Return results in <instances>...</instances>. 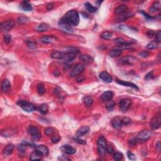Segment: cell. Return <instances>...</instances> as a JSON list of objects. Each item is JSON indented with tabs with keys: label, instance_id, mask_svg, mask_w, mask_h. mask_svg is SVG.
Returning <instances> with one entry per match:
<instances>
[{
	"label": "cell",
	"instance_id": "47",
	"mask_svg": "<svg viewBox=\"0 0 161 161\" xmlns=\"http://www.w3.org/2000/svg\"><path fill=\"white\" fill-rule=\"evenodd\" d=\"M138 55L143 58H147L150 55V53L148 52V51L144 50L142 51V52H139V53H138Z\"/></svg>",
	"mask_w": 161,
	"mask_h": 161
},
{
	"label": "cell",
	"instance_id": "63",
	"mask_svg": "<svg viewBox=\"0 0 161 161\" xmlns=\"http://www.w3.org/2000/svg\"><path fill=\"white\" fill-rule=\"evenodd\" d=\"M59 74H60L59 72L57 70H55V71H54V76H55L57 77V76H59Z\"/></svg>",
	"mask_w": 161,
	"mask_h": 161
},
{
	"label": "cell",
	"instance_id": "57",
	"mask_svg": "<svg viewBox=\"0 0 161 161\" xmlns=\"http://www.w3.org/2000/svg\"><path fill=\"white\" fill-rule=\"evenodd\" d=\"M140 12L141 13H142V14H143L144 15V16H145V17L146 18H147L148 20H153V19H154L155 18L154 17H153V16H150V15H149L148 14H147V13H145V12H144V11H140Z\"/></svg>",
	"mask_w": 161,
	"mask_h": 161
},
{
	"label": "cell",
	"instance_id": "10",
	"mask_svg": "<svg viewBox=\"0 0 161 161\" xmlns=\"http://www.w3.org/2000/svg\"><path fill=\"white\" fill-rule=\"evenodd\" d=\"M61 150L66 154L69 155H73L76 152V149L74 147H72V146L69 145H64L61 147Z\"/></svg>",
	"mask_w": 161,
	"mask_h": 161
},
{
	"label": "cell",
	"instance_id": "37",
	"mask_svg": "<svg viewBox=\"0 0 161 161\" xmlns=\"http://www.w3.org/2000/svg\"><path fill=\"white\" fill-rule=\"evenodd\" d=\"M48 111H49V106L47 104H42L39 107V111L43 115L46 114Z\"/></svg>",
	"mask_w": 161,
	"mask_h": 161
},
{
	"label": "cell",
	"instance_id": "15",
	"mask_svg": "<svg viewBox=\"0 0 161 161\" xmlns=\"http://www.w3.org/2000/svg\"><path fill=\"white\" fill-rule=\"evenodd\" d=\"M35 150H38L40 152L43 156H47L49 154V149L47 146L44 145H35Z\"/></svg>",
	"mask_w": 161,
	"mask_h": 161
},
{
	"label": "cell",
	"instance_id": "9",
	"mask_svg": "<svg viewBox=\"0 0 161 161\" xmlns=\"http://www.w3.org/2000/svg\"><path fill=\"white\" fill-rule=\"evenodd\" d=\"M132 104V101L130 99H124L121 100L120 103V110L123 112H126L130 108Z\"/></svg>",
	"mask_w": 161,
	"mask_h": 161
},
{
	"label": "cell",
	"instance_id": "25",
	"mask_svg": "<svg viewBox=\"0 0 161 161\" xmlns=\"http://www.w3.org/2000/svg\"><path fill=\"white\" fill-rule=\"evenodd\" d=\"M49 28H50V27L47 23H42L37 26V28H36V30L39 31V32H43V31H47L49 29Z\"/></svg>",
	"mask_w": 161,
	"mask_h": 161
},
{
	"label": "cell",
	"instance_id": "24",
	"mask_svg": "<svg viewBox=\"0 0 161 161\" xmlns=\"http://www.w3.org/2000/svg\"><path fill=\"white\" fill-rule=\"evenodd\" d=\"M55 40V38L52 35H46L44 37H42L40 40L43 43H50L53 42Z\"/></svg>",
	"mask_w": 161,
	"mask_h": 161
},
{
	"label": "cell",
	"instance_id": "62",
	"mask_svg": "<svg viewBox=\"0 0 161 161\" xmlns=\"http://www.w3.org/2000/svg\"><path fill=\"white\" fill-rule=\"evenodd\" d=\"M160 147H161L160 142V141H159V142L156 144V149H157L158 151H159V150H160Z\"/></svg>",
	"mask_w": 161,
	"mask_h": 161
},
{
	"label": "cell",
	"instance_id": "61",
	"mask_svg": "<svg viewBox=\"0 0 161 161\" xmlns=\"http://www.w3.org/2000/svg\"><path fill=\"white\" fill-rule=\"evenodd\" d=\"M54 94H55V95H58V94H59L60 93H61L60 89L59 88H56L55 89H54Z\"/></svg>",
	"mask_w": 161,
	"mask_h": 161
},
{
	"label": "cell",
	"instance_id": "44",
	"mask_svg": "<svg viewBox=\"0 0 161 161\" xmlns=\"http://www.w3.org/2000/svg\"><path fill=\"white\" fill-rule=\"evenodd\" d=\"M123 157V155L122 153L119 152H117L113 154V159L116 161H118L121 160Z\"/></svg>",
	"mask_w": 161,
	"mask_h": 161
},
{
	"label": "cell",
	"instance_id": "6",
	"mask_svg": "<svg viewBox=\"0 0 161 161\" xmlns=\"http://www.w3.org/2000/svg\"><path fill=\"white\" fill-rule=\"evenodd\" d=\"M161 125V117L160 114L155 116L150 121V127L152 130H157L160 127Z\"/></svg>",
	"mask_w": 161,
	"mask_h": 161
},
{
	"label": "cell",
	"instance_id": "60",
	"mask_svg": "<svg viewBox=\"0 0 161 161\" xmlns=\"http://www.w3.org/2000/svg\"><path fill=\"white\" fill-rule=\"evenodd\" d=\"M85 78L83 76H79V78H77V82H82V81H85Z\"/></svg>",
	"mask_w": 161,
	"mask_h": 161
},
{
	"label": "cell",
	"instance_id": "8",
	"mask_svg": "<svg viewBox=\"0 0 161 161\" xmlns=\"http://www.w3.org/2000/svg\"><path fill=\"white\" fill-rule=\"evenodd\" d=\"M85 66L83 64H78L73 67L70 73V77H76L85 70Z\"/></svg>",
	"mask_w": 161,
	"mask_h": 161
},
{
	"label": "cell",
	"instance_id": "58",
	"mask_svg": "<svg viewBox=\"0 0 161 161\" xmlns=\"http://www.w3.org/2000/svg\"><path fill=\"white\" fill-rule=\"evenodd\" d=\"M54 4L53 3H50L47 4V10H49V11H50V10H52V9L54 8Z\"/></svg>",
	"mask_w": 161,
	"mask_h": 161
},
{
	"label": "cell",
	"instance_id": "12",
	"mask_svg": "<svg viewBox=\"0 0 161 161\" xmlns=\"http://www.w3.org/2000/svg\"><path fill=\"white\" fill-rule=\"evenodd\" d=\"M89 132V127L88 126H82L78 129L76 133V137H81L86 135Z\"/></svg>",
	"mask_w": 161,
	"mask_h": 161
},
{
	"label": "cell",
	"instance_id": "1",
	"mask_svg": "<svg viewBox=\"0 0 161 161\" xmlns=\"http://www.w3.org/2000/svg\"><path fill=\"white\" fill-rule=\"evenodd\" d=\"M60 20L70 25V27H76L79 23V13L74 10H70L67 11Z\"/></svg>",
	"mask_w": 161,
	"mask_h": 161
},
{
	"label": "cell",
	"instance_id": "56",
	"mask_svg": "<svg viewBox=\"0 0 161 161\" xmlns=\"http://www.w3.org/2000/svg\"><path fill=\"white\" fill-rule=\"evenodd\" d=\"M106 150L108 153H110V154H112V153H113V152H114L113 148V147H111V145L106 147Z\"/></svg>",
	"mask_w": 161,
	"mask_h": 161
},
{
	"label": "cell",
	"instance_id": "18",
	"mask_svg": "<svg viewBox=\"0 0 161 161\" xmlns=\"http://www.w3.org/2000/svg\"><path fill=\"white\" fill-rule=\"evenodd\" d=\"M15 133V130L12 128H6L3 129V130H1V134L3 137H11L12 135H13Z\"/></svg>",
	"mask_w": 161,
	"mask_h": 161
},
{
	"label": "cell",
	"instance_id": "28",
	"mask_svg": "<svg viewBox=\"0 0 161 161\" xmlns=\"http://www.w3.org/2000/svg\"><path fill=\"white\" fill-rule=\"evenodd\" d=\"M66 53L67 54H74V55H77V54L80 53V51L76 47H66Z\"/></svg>",
	"mask_w": 161,
	"mask_h": 161
},
{
	"label": "cell",
	"instance_id": "26",
	"mask_svg": "<svg viewBox=\"0 0 161 161\" xmlns=\"http://www.w3.org/2000/svg\"><path fill=\"white\" fill-rule=\"evenodd\" d=\"M59 24L60 27H61L62 29L64 30H65L66 31H68V32H73V28H72V27H70V25H67V24L64 23V22H62V21L60 20Z\"/></svg>",
	"mask_w": 161,
	"mask_h": 161
},
{
	"label": "cell",
	"instance_id": "54",
	"mask_svg": "<svg viewBox=\"0 0 161 161\" xmlns=\"http://www.w3.org/2000/svg\"><path fill=\"white\" fill-rule=\"evenodd\" d=\"M153 78V72H150V73L147 74L145 76V79L146 81H149L150 79H152Z\"/></svg>",
	"mask_w": 161,
	"mask_h": 161
},
{
	"label": "cell",
	"instance_id": "13",
	"mask_svg": "<svg viewBox=\"0 0 161 161\" xmlns=\"http://www.w3.org/2000/svg\"><path fill=\"white\" fill-rule=\"evenodd\" d=\"M100 78L104 82H108V83H110L113 81V78L111 75L106 71H103L100 73Z\"/></svg>",
	"mask_w": 161,
	"mask_h": 161
},
{
	"label": "cell",
	"instance_id": "29",
	"mask_svg": "<svg viewBox=\"0 0 161 161\" xmlns=\"http://www.w3.org/2000/svg\"><path fill=\"white\" fill-rule=\"evenodd\" d=\"M84 101V103H85V106H86V107H91V106L93 105V99L91 97V96H85V98H84L83 99Z\"/></svg>",
	"mask_w": 161,
	"mask_h": 161
},
{
	"label": "cell",
	"instance_id": "19",
	"mask_svg": "<svg viewBox=\"0 0 161 161\" xmlns=\"http://www.w3.org/2000/svg\"><path fill=\"white\" fill-rule=\"evenodd\" d=\"M42 156L43 155L40 152H38V150H35L30 154V159L31 160H40L42 159Z\"/></svg>",
	"mask_w": 161,
	"mask_h": 161
},
{
	"label": "cell",
	"instance_id": "52",
	"mask_svg": "<svg viewBox=\"0 0 161 161\" xmlns=\"http://www.w3.org/2000/svg\"><path fill=\"white\" fill-rule=\"evenodd\" d=\"M138 142V141L137 138H132V139H130V140L128 141V144H129V145L133 147V146H135V145H136Z\"/></svg>",
	"mask_w": 161,
	"mask_h": 161
},
{
	"label": "cell",
	"instance_id": "42",
	"mask_svg": "<svg viewBox=\"0 0 161 161\" xmlns=\"http://www.w3.org/2000/svg\"><path fill=\"white\" fill-rule=\"evenodd\" d=\"M55 129L52 127H47L45 129V133H46V135H47V136L52 135L55 133Z\"/></svg>",
	"mask_w": 161,
	"mask_h": 161
},
{
	"label": "cell",
	"instance_id": "11",
	"mask_svg": "<svg viewBox=\"0 0 161 161\" xmlns=\"http://www.w3.org/2000/svg\"><path fill=\"white\" fill-rule=\"evenodd\" d=\"M111 123L112 127L115 129H120L121 128V127L123 126L122 121L119 117H114L111 120Z\"/></svg>",
	"mask_w": 161,
	"mask_h": 161
},
{
	"label": "cell",
	"instance_id": "39",
	"mask_svg": "<svg viewBox=\"0 0 161 161\" xmlns=\"http://www.w3.org/2000/svg\"><path fill=\"white\" fill-rule=\"evenodd\" d=\"M114 106H115V102H114L113 101L110 100L106 102L105 107H106V110H108V111L113 110V109L114 108Z\"/></svg>",
	"mask_w": 161,
	"mask_h": 161
},
{
	"label": "cell",
	"instance_id": "45",
	"mask_svg": "<svg viewBox=\"0 0 161 161\" xmlns=\"http://www.w3.org/2000/svg\"><path fill=\"white\" fill-rule=\"evenodd\" d=\"M115 42L118 43L119 45H124V44H128V43H132V42H127L126 40H125L123 38H117L115 39Z\"/></svg>",
	"mask_w": 161,
	"mask_h": 161
},
{
	"label": "cell",
	"instance_id": "20",
	"mask_svg": "<svg viewBox=\"0 0 161 161\" xmlns=\"http://www.w3.org/2000/svg\"><path fill=\"white\" fill-rule=\"evenodd\" d=\"M66 53L63 52H60V51H55L53 53L51 54V57L52 58L54 59H59V60H63L64 58L65 57Z\"/></svg>",
	"mask_w": 161,
	"mask_h": 161
},
{
	"label": "cell",
	"instance_id": "30",
	"mask_svg": "<svg viewBox=\"0 0 161 161\" xmlns=\"http://www.w3.org/2000/svg\"><path fill=\"white\" fill-rule=\"evenodd\" d=\"M122 54V50H120L119 49H113L111 50L109 53V55L111 57H118Z\"/></svg>",
	"mask_w": 161,
	"mask_h": 161
},
{
	"label": "cell",
	"instance_id": "27",
	"mask_svg": "<svg viewBox=\"0 0 161 161\" xmlns=\"http://www.w3.org/2000/svg\"><path fill=\"white\" fill-rule=\"evenodd\" d=\"M160 3L159 1H156L152 4L151 7L149 8V11L150 13H154L157 10H160Z\"/></svg>",
	"mask_w": 161,
	"mask_h": 161
},
{
	"label": "cell",
	"instance_id": "49",
	"mask_svg": "<svg viewBox=\"0 0 161 161\" xmlns=\"http://www.w3.org/2000/svg\"><path fill=\"white\" fill-rule=\"evenodd\" d=\"M127 156L128 158L131 160H135L137 159L136 156L135 154H133V153L131 151H128L127 152Z\"/></svg>",
	"mask_w": 161,
	"mask_h": 161
},
{
	"label": "cell",
	"instance_id": "22",
	"mask_svg": "<svg viewBox=\"0 0 161 161\" xmlns=\"http://www.w3.org/2000/svg\"><path fill=\"white\" fill-rule=\"evenodd\" d=\"M20 8L25 11H31L33 10V7L28 1H23L20 4Z\"/></svg>",
	"mask_w": 161,
	"mask_h": 161
},
{
	"label": "cell",
	"instance_id": "32",
	"mask_svg": "<svg viewBox=\"0 0 161 161\" xmlns=\"http://www.w3.org/2000/svg\"><path fill=\"white\" fill-rule=\"evenodd\" d=\"M97 144L98 146L99 147H102L106 148V140L105 139V138L103 136H101L100 138H98L97 141Z\"/></svg>",
	"mask_w": 161,
	"mask_h": 161
},
{
	"label": "cell",
	"instance_id": "41",
	"mask_svg": "<svg viewBox=\"0 0 161 161\" xmlns=\"http://www.w3.org/2000/svg\"><path fill=\"white\" fill-rule=\"evenodd\" d=\"M26 145L25 144H20V145H18L17 149L18 150L20 154H24L25 153V150H26Z\"/></svg>",
	"mask_w": 161,
	"mask_h": 161
},
{
	"label": "cell",
	"instance_id": "43",
	"mask_svg": "<svg viewBox=\"0 0 161 161\" xmlns=\"http://www.w3.org/2000/svg\"><path fill=\"white\" fill-rule=\"evenodd\" d=\"M132 13H126V14H123L122 15H121L120 17L118 18V22H122V21L126 20L127 18H128L129 17L132 16Z\"/></svg>",
	"mask_w": 161,
	"mask_h": 161
},
{
	"label": "cell",
	"instance_id": "31",
	"mask_svg": "<svg viewBox=\"0 0 161 161\" xmlns=\"http://www.w3.org/2000/svg\"><path fill=\"white\" fill-rule=\"evenodd\" d=\"M127 10V7L125 5H120L115 9V13L117 15H121Z\"/></svg>",
	"mask_w": 161,
	"mask_h": 161
},
{
	"label": "cell",
	"instance_id": "16",
	"mask_svg": "<svg viewBox=\"0 0 161 161\" xmlns=\"http://www.w3.org/2000/svg\"><path fill=\"white\" fill-rule=\"evenodd\" d=\"M11 89V84L8 79H4L1 85V91L4 93H8Z\"/></svg>",
	"mask_w": 161,
	"mask_h": 161
},
{
	"label": "cell",
	"instance_id": "36",
	"mask_svg": "<svg viewBox=\"0 0 161 161\" xmlns=\"http://www.w3.org/2000/svg\"><path fill=\"white\" fill-rule=\"evenodd\" d=\"M28 21H29L28 18H27V16H20V17L18 18V19H17L18 23L20 25H24V24L27 23Z\"/></svg>",
	"mask_w": 161,
	"mask_h": 161
},
{
	"label": "cell",
	"instance_id": "21",
	"mask_svg": "<svg viewBox=\"0 0 161 161\" xmlns=\"http://www.w3.org/2000/svg\"><path fill=\"white\" fill-rule=\"evenodd\" d=\"M117 82L119 85L124 86H127V87H131V88H133L134 89H138V88L137 87V86L135 84L132 83V82H127V81H121V80H119V79H117Z\"/></svg>",
	"mask_w": 161,
	"mask_h": 161
},
{
	"label": "cell",
	"instance_id": "23",
	"mask_svg": "<svg viewBox=\"0 0 161 161\" xmlns=\"http://www.w3.org/2000/svg\"><path fill=\"white\" fill-rule=\"evenodd\" d=\"M81 61H82L86 63V64H91L94 61V59L91 56L89 55H86V54H82L79 57Z\"/></svg>",
	"mask_w": 161,
	"mask_h": 161
},
{
	"label": "cell",
	"instance_id": "17",
	"mask_svg": "<svg viewBox=\"0 0 161 161\" xmlns=\"http://www.w3.org/2000/svg\"><path fill=\"white\" fill-rule=\"evenodd\" d=\"M15 148V146L13 144H9L6 146L4 148L3 150V154L4 155V156H10V155H11L12 152H13V150H14Z\"/></svg>",
	"mask_w": 161,
	"mask_h": 161
},
{
	"label": "cell",
	"instance_id": "51",
	"mask_svg": "<svg viewBox=\"0 0 161 161\" xmlns=\"http://www.w3.org/2000/svg\"><path fill=\"white\" fill-rule=\"evenodd\" d=\"M98 153L100 156H103L106 152V148L98 146Z\"/></svg>",
	"mask_w": 161,
	"mask_h": 161
},
{
	"label": "cell",
	"instance_id": "59",
	"mask_svg": "<svg viewBox=\"0 0 161 161\" xmlns=\"http://www.w3.org/2000/svg\"><path fill=\"white\" fill-rule=\"evenodd\" d=\"M155 35V31L153 30H149L147 32V36L149 38H152L153 36Z\"/></svg>",
	"mask_w": 161,
	"mask_h": 161
},
{
	"label": "cell",
	"instance_id": "14",
	"mask_svg": "<svg viewBox=\"0 0 161 161\" xmlns=\"http://www.w3.org/2000/svg\"><path fill=\"white\" fill-rule=\"evenodd\" d=\"M113 93L111 91H107L104 92L101 96V99L103 101L106 102L108 101L111 100L113 98Z\"/></svg>",
	"mask_w": 161,
	"mask_h": 161
},
{
	"label": "cell",
	"instance_id": "7",
	"mask_svg": "<svg viewBox=\"0 0 161 161\" xmlns=\"http://www.w3.org/2000/svg\"><path fill=\"white\" fill-rule=\"evenodd\" d=\"M15 21L13 20H8L1 24V30L3 31H8L11 30L15 26Z\"/></svg>",
	"mask_w": 161,
	"mask_h": 161
},
{
	"label": "cell",
	"instance_id": "55",
	"mask_svg": "<svg viewBox=\"0 0 161 161\" xmlns=\"http://www.w3.org/2000/svg\"><path fill=\"white\" fill-rule=\"evenodd\" d=\"M156 41L158 43H160L161 42V31L159 30L156 35Z\"/></svg>",
	"mask_w": 161,
	"mask_h": 161
},
{
	"label": "cell",
	"instance_id": "40",
	"mask_svg": "<svg viewBox=\"0 0 161 161\" xmlns=\"http://www.w3.org/2000/svg\"><path fill=\"white\" fill-rule=\"evenodd\" d=\"M112 37V33L110 31H104V32L101 35V38L105 39V40H108V39H110Z\"/></svg>",
	"mask_w": 161,
	"mask_h": 161
},
{
	"label": "cell",
	"instance_id": "33",
	"mask_svg": "<svg viewBox=\"0 0 161 161\" xmlns=\"http://www.w3.org/2000/svg\"><path fill=\"white\" fill-rule=\"evenodd\" d=\"M85 8H86V10H88L89 12H90V13H95V12L97 11V8L96 7H93L91 4H90L89 3L86 2L85 4Z\"/></svg>",
	"mask_w": 161,
	"mask_h": 161
},
{
	"label": "cell",
	"instance_id": "38",
	"mask_svg": "<svg viewBox=\"0 0 161 161\" xmlns=\"http://www.w3.org/2000/svg\"><path fill=\"white\" fill-rule=\"evenodd\" d=\"M37 92H38V93L40 94V95H42V94H44L46 91V88H45L44 85L41 83L38 84V85H37Z\"/></svg>",
	"mask_w": 161,
	"mask_h": 161
},
{
	"label": "cell",
	"instance_id": "4",
	"mask_svg": "<svg viewBox=\"0 0 161 161\" xmlns=\"http://www.w3.org/2000/svg\"><path fill=\"white\" fill-rule=\"evenodd\" d=\"M137 59L133 56L127 55V56L123 57L121 58L118 61V64L121 66H132L136 62Z\"/></svg>",
	"mask_w": 161,
	"mask_h": 161
},
{
	"label": "cell",
	"instance_id": "35",
	"mask_svg": "<svg viewBox=\"0 0 161 161\" xmlns=\"http://www.w3.org/2000/svg\"><path fill=\"white\" fill-rule=\"evenodd\" d=\"M25 43L27 47L30 49H35L37 48V43L33 40H27L25 41Z\"/></svg>",
	"mask_w": 161,
	"mask_h": 161
},
{
	"label": "cell",
	"instance_id": "50",
	"mask_svg": "<svg viewBox=\"0 0 161 161\" xmlns=\"http://www.w3.org/2000/svg\"><path fill=\"white\" fill-rule=\"evenodd\" d=\"M3 39H4V42L6 43H7V44H8V43H10L11 42V35H4V37H3Z\"/></svg>",
	"mask_w": 161,
	"mask_h": 161
},
{
	"label": "cell",
	"instance_id": "3",
	"mask_svg": "<svg viewBox=\"0 0 161 161\" xmlns=\"http://www.w3.org/2000/svg\"><path fill=\"white\" fill-rule=\"evenodd\" d=\"M153 135V133L152 131L147 130H144L140 131L138 133V134L137 136V138L138 142H140L142 141H146L148 140L149 138L151 137Z\"/></svg>",
	"mask_w": 161,
	"mask_h": 161
},
{
	"label": "cell",
	"instance_id": "34",
	"mask_svg": "<svg viewBox=\"0 0 161 161\" xmlns=\"http://www.w3.org/2000/svg\"><path fill=\"white\" fill-rule=\"evenodd\" d=\"M146 47L149 50H153V49H157L159 47V43L157 42L156 41H152L147 44Z\"/></svg>",
	"mask_w": 161,
	"mask_h": 161
},
{
	"label": "cell",
	"instance_id": "2",
	"mask_svg": "<svg viewBox=\"0 0 161 161\" xmlns=\"http://www.w3.org/2000/svg\"><path fill=\"white\" fill-rule=\"evenodd\" d=\"M17 104L20 107L22 108L26 112H33V111L36 110L35 106H34V104L30 103V102L27 101L20 100L18 102Z\"/></svg>",
	"mask_w": 161,
	"mask_h": 161
},
{
	"label": "cell",
	"instance_id": "5",
	"mask_svg": "<svg viewBox=\"0 0 161 161\" xmlns=\"http://www.w3.org/2000/svg\"><path fill=\"white\" fill-rule=\"evenodd\" d=\"M28 132L34 140H39L41 138V133H40L37 127H34V126H30L28 128Z\"/></svg>",
	"mask_w": 161,
	"mask_h": 161
},
{
	"label": "cell",
	"instance_id": "46",
	"mask_svg": "<svg viewBox=\"0 0 161 161\" xmlns=\"http://www.w3.org/2000/svg\"><path fill=\"white\" fill-rule=\"evenodd\" d=\"M60 140H61V137H60V136L59 135H54L52 137V138H51V141H52V143H54V144H57V143H58L60 141Z\"/></svg>",
	"mask_w": 161,
	"mask_h": 161
},
{
	"label": "cell",
	"instance_id": "53",
	"mask_svg": "<svg viewBox=\"0 0 161 161\" xmlns=\"http://www.w3.org/2000/svg\"><path fill=\"white\" fill-rule=\"evenodd\" d=\"M74 140L75 141V142L78 143V144H82V145H85L86 144V142L85 140H84L81 139L79 137H76L74 138Z\"/></svg>",
	"mask_w": 161,
	"mask_h": 161
},
{
	"label": "cell",
	"instance_id": "48",
	"mask_svg": "<svg viewBox=\"0 0 161 161\" xmlns=\"http://www.w3.org/2000/svg\"><path fill=\"white\" fill-rule=\"evenodd\" d=\"M121 121H122L123 125H128L132 122V120L128 117H125L121 120Z\"/></svg>",
	"mask_w": 161,
	"mask_h": 161
}]
</instances>
